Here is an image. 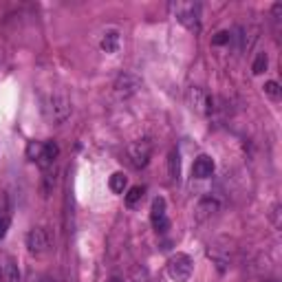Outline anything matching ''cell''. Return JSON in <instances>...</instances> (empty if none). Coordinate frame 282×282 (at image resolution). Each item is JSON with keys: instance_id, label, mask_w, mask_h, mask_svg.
Masks as SVG:
<instances>
[{"instance_id": "6da1fadb", "label": "cell", "mask_w": 282, "mask_h": 282, "mask_svg": "<svg viewBox=\"0 0 282 282\" xmlns=\"http://www.w3.org/2000/svg\"><path fill=\"white\" fill-rule=\"evenodd\" d=\"M170 11L189 31L201 29V4L198 2H170Z\"/></svg>"}, {"instance_id": "7a4b0ae2", "label": "cell", "mask_w": 282, "mask_h": 282, "mask_svg": "<svg viewBox=\"0 0 282 282\" xmlns=\"http://www.w3.org/2000/svg\"><path fill=\"white\" fill-rule=\"evenodd\" d=\"M71 99L64 93H53L49 95V99L44 101V112L53 124H64L71 117Z\"/></svg>"}, {"instance_id": "3957f363", "label": "cell", "mask_w": 282, "mask_h": 282, "mask_svg": "<svg viewBox=\"0 0 282 282\" xmlns=\"http://www.w3.org/2000/svg\"><path fill=\"white\" fill-rule=\"evenodd\" d=\"M194 271V263L188 254H174L170 260H168V276L174 282H186L189 280Z\"/></svg>"}, {"instance_id": "277c9868", "label": "cell", "mask_w": 282, "mask_h": 282, "mask_svg": "<svg viewBox=\"0 0 282 282\" xmlns=\"http://www.w3.org/2000/svg\"><path fill=\"white\" fill-rule=\"evenodd\" d=\"M128 161H130L132 168H137V170H141V168L148 166V161H150V155H152V141L148 139H139V141H132L130 146H128Z\"/></svg>"}, {"instance_id": "5b68a950", "label": "cell", "mask_w": 282, "mask_h": 282, "mask_svg": "<svg viewBox=\"0 0 282 282\" xmlns=\"http://www.w3.org/2000/svg\"><path fill=\"white\" fill-rule=\"evenodd\" d=\"M139 89H141V80L137 78L135 73L117 75L115 84H112V91H115V95L119 97V99H128V97H132Z\"/></svg>"}, {"instance_id": "8992f818", "label": "cell", "mask_w": 282, "mask_h": 282, "mask_svg": "<svg viewBox=\"0 0 282 282\" xmlns=\"http://www.w3.org/2000/svg\"><path fill=\"white\" fill-rule=\"evenodd\" d=\"M150 218H152V227H155L159 234L168 232V227H170V220H168V216H166V201H163L161 196H157L155 201H152Z\"/></svg>"}, {"instance_id": "52a82bcc", "label": "cell", "mask_w": 282, "mask_h": 282, "mask_svg": "<svg viewBox=\"0 0 282 282\" xmlns=\"http://www.w3.org/2000/svg\"><path fill=\"white\" fill-rule=\"evenodd\" d=\"M27 247L31 254H44L49 249V236L42 227H33L27 234Z\"/></svg>"}, {"instance_id": "ba28073f", "label": "cell", "mask_w": 282, "mask_h": 282, "mask_svg": "<svg viewBox=\"0 0 282 282\" xmlns=\"http://www.w3.org/2000/svg\"><path fill=\"white\" fill-rule=\"evenodd\" d=\"M58 155H60V146H58V143H55V141H47V143H44L42 155H40V159L35 163H38V166L42 168L44 172H47V170L53 168V161L58 159Z\"/></svg>"}, {"instance_id": "9c48e42d", "label": "cell", "mask_w": 282, "mask_h": 282, "mask_svg": "<svg viewBox=\"0 0 282 282\" xmlns=\"http://www.w3.org/2000/svg\"><path fill=\"white\" fill-rule=\"evenodd\" d=\"M207 99L209 97L203 93V89H198V86H192V89L188 91V104L192 110L196 112H205L207 115Z\"/></svg>"}, {"instance_id": "30bf717a", "label": "cell", "mask_w": 282, "mask_h": 282, "mask_svg": "<svg viewBox=\"0 0 282 282\" xmlns=\"http://www.w3.org/2000/svg\"><path fill=\"white\" fill-rule=\"evenodd\" d=\"M192 174L196 179H209L214 174V161H212V157H207V155H201L194 161V166H192Z\"/></svg>"}, {"instance_id": "8fae6325", "label": "cell", "mask_w": 282, "mask_h": 282, "mask_svg": "<svg viewBox=\"0 0 282 282\" xmlns=\"http://www.w3.org/2000/svg\"><path fill=\"white\" fill-rule=\"evenodd\" d=\"M2 274H4V282H20V269L16 265V260L11 256H2Z\"/></svg>"}, {"instance_id": "7c38bea8", "label": "cell", "mask_w": 282, "mask_h": 282, "mask_svg": "<svg viewBox=\"0 0 282 282\" xmlns=\"http://www.w3.org/2000/svg\"><path fill=\"white\" fill-rule=\"evenodd\" d=\"M214 212H218V201H216V198H212V196H205L203 201L198 203V207H196V218L203 220V218L212 216Z\"/></svg>"}, {"instance_id": "4fadbf2b", "label": "cell", "mask_w": 282, "mask_h": 282, "mask_svg": "<svg viewBox=\"0 0 282 282\" xmlns=\"http://www.w3.org/2000/svg\"><path fill=\"white\" fill-rule=\"evenodd\" d=\"M119 44H121V38L117 31H106L104 38H101V49L106 53H117L119 51Z\"/></svg>"}, {"instance_id": "5bb4252c", "label": "cell", "mask_w": 282, "mask_h": 282, "mask_svg": "<svg viewBox=\"0 0 282 282\" xmlns=\"http://www.w3.org/2000/svg\"><path fill=\"white\" fill-rule=\"evenodd\" d=\"M168 174L172 181H179V177H181V157L177 150H170V155H168Z\"/></svg>"}, {"instance_id": "9a60e30c", "label": "cell", "mask_w": 282, "mask_h": 282, "mask_svg": "<svg viewBox=\"0 0 282 282\" xmlns=\"http://www.w3.org/2000/svg\"><path fill=\"white\" fill-rule=\"evenodd\" d=\"M126 186H128V179H126L121 172H115V174L110 177V181H108V188H110L115 194H121V192L126 189Z\"/></svg>"}, {"instance_id": "2e32d148", "label": "cell", "mask_w": 282, "mask_h": 282, "mask_svg": "<svg viewBox=\"0 0 282 282\" xmlns=\"http://www.w3.org/2000/svg\"><path fill=\"white\" fill-rule=\"evenodd\" d=\"M265 95L269 97V99H274V101H278L280 99V95H282V91H280V84L278 82H274V80H269V82H265Z\"/></svg>"}, {"instance_id": "e0dca14e", "label": "cell", "mask_w": 282, "mask_h": 282, "mask_svg": "<svg viewBox=\"0 0 282 282\" xmlns=\"http://www.w3.org/2000/svg\"><path fill=\"white\" fill-rule=\"evenodd\" d=\"M267 66H269V58H267V53H258L254 60V66H251V71H254V75H263L267 71Z\"/></svg>"}, {"instance_id": "ac0fdd59", "label": "cell", "mask_w": 282, "mask_h": 282, "mask_svg": "<svg viewBox=\"0 0 282 282\" xmlns=\"http://www.w3.org/2000/svg\"><path fill=\"white\" fill-rule=\"evenodd\" d=\"M143 196V188L141 186H135V188H130L128 189V194H126V205L128 207H135L137 201Z\"/></svg>"}, {"instance_id": "d6986e66", "label": "cell", "mask_w": 282, "mask_h": 282, "mask_svg": "<svg viewBox=\"0 0 282 282\" xmlns=\"http://www.w3.org/2000/svg\"><path fill=\"white\" fill-rule=\"evenodd\" d=\"M42 150H44V143H42V141H29V146H27V157L31 159V161H38L40 155H42Z\"/></svg>"}, {"instance_id": "ffe728a7", "label": "cell", "mask_w": 282, "mask_h": 282, "mask_svg": "<svg viewBox=\"0 0 282 282\" xmlns=\"http://www.w3.org/2000/svg\"><path fill=\"white\" fill-rule=\"evenodd\" d=\"M227 42H232V33H229V31H218L212 38V44H216V47H220V44H227Z\"/></svg>"}, {"instance_id": "44dd1931", "label": "cell", "mask_w": 282, "mask_h": 282, "mask_svg": "<svg viewBox=\"0 0 282 282\" xmlns=\"http://www.w3.org/2000/svg\"><path fill=\"white\" fill-rule=\"evenodd\" d=\"M9 212H4V209H0V238H4V234H7L9 229Z\"/></svg>"}, {"instance_id": "7402d4cb", "label": "cell", "mask_w": 282, "mask_h": 282, "mask_svg": "<svg viewBox=\"0 0 282 282\" xmlns=\"http://www.w3.org/2000/svg\"><path fill=\"white\" fill-rule=\"evenodd\" d=\"M53 186H55V177H51L49 170H47V174H44V183H42V192H44V196H49L51 189H53Z\"/></svg>"}, {"instance_id": "603a6c76", "label": "cell", "mask_w": 282, "mask_h": 282, "mask_svg": "<svg viewBox=\"0 0 282 282\" xmlns=\"http://www.w3.org/2000/svg\"><path fill=\"white\" fill-rule=\"evenodd\" d=\"M159 282H161V280H159Z\"/></svg>"}]
</instances>
